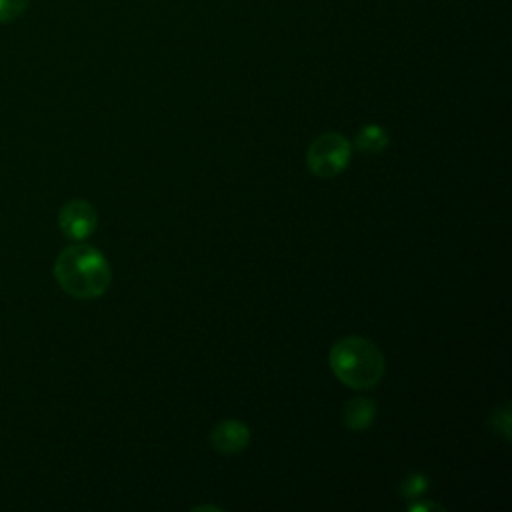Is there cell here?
<instances>
[{"label": "cell", "mask_w": 512, "mask_h": 512, "mask_svg": "<svg viewBox=\"0 0 512 512\" xmlns=\"http://www.w3.org/2000/svg\"><path fill=\"white\" fill-rule=\"evenodd\" d=\"M54 278L72 298L92 300L108 290L112 282V268L98 248L76 242L56 256Z\"/></svg>", "instance_id": "cell-1"}, {"label": "cell", "mask_w": 512, "mask_h": 512, "mask_svg": "<svg viewBox=\"0 0 512 512\" xmlns=\"http://www.w3.org/2000/svg\"><path fill=\"white\" fill-rule=\"evenodd\" d=\"M330 368L334 376L348 388H374L384 376V354L380 348L362 336H344L330 348Z\"/></svg>", "instance_id": "cell-2"}, {"label": "cell", "mask_w": 512, "mask_h": 512, "mask_svg": "<svg viewBox=\"0 0 512 512\" xmlns=\"http://www.w3.org/2000/svg\"><path fill=\"white\" fill-rule=\"evenodd\" d=\"M350 152L352 144L346 136L338 132H326L308 146V170L318 178H334L348 166Z\"/></svg>", "instance_id": "cell-3"}, {"label": "cell", "mask_w": 512, "mask_h": 512, "mask_svg": "<svg viewBox=\"0 0 512 512\" xmlns=\"http://www.w3.org/2000/svg\"><path fill=\"white\" fill-rule=\"evenodd\" d=\"M98 226L96 208L86 200H70L58 212V228L70 240H86Z\"/></svg>", "instance_id": "cell-4"}, {"label": "cell", "mask_w": 512, "mask_h": 512, "mask_svg": "<svg viewBox=\"0 0 512 512\" xmlns=\"http://www.w3.org/2000/svg\"><path fill=\"white\" fill-rule=\"evenodd\" d=\"M210 446L224 456H232V454H240L242 450H246V446L250 444V430L244 422L236 420V418H228V420H220L212 430H210Z\"/></svg>", "instance_id": "cell-5"}, {"label": "cell", "mask_w": 512, "mask_h": 512, "mask_svg": "<svg viewBox=\"0 0 512 512\" xmlns=\"http://www.w3.org/2000/svg\"><path fill=\"white\" fill-rule=\"evenodd\" d=\"M374 418H376V404L370 398L358 396L344 404L342 420L348 430H354V432L366 430L374 422Z\"/></svg>", "instance_id": "cell-6"}, {"label": "cell", "mask_w": 512, "mask_h": 512, "mask_svg": "<svg viewBox=\"0 0 512 512\" xmlns=\"http://www.w3.org/2000/svg\"><path fill=\"white\" fill-rule=\"evenodd\" d=\"M388 146V134L378 124H366L354 138V148L362 154H378L386 150Z\"/></svg>", "instance_id": "cell-7"}, {"label": "cell", "mask_w": 512, "mask_h": 512, "mask_svg": "<svg viewBox=\"0 0 512 512\" xmlns=\"http://www.w3.org/2000/svg\"><path fill=\"white\" fill-rule=\"evenodd\" d=\"M430 482L424 474L420 472H410L398 486V492L404 496V498H418L422 496L426 490H428Z\"/></svg>", "instance_id": "cell-8"}, {"label": "cell", "mask_w": 512, "mask_h": 512, "mask_svg": "<svg viewBox=\"0 0 512 512\" xmlns=\"http://www.w3.org/2000/svg\"><path fill=\"white\" fill-rule=\"evenodd\" d=\"M30 0H0V24L12 22L22 16L28 8Z\"/></svg>", "instance_id": "cell-9"}, {"label": "cell", "mask_w": 512, "mask_h": 512, "mask_svg": "<svg viewBox=\"0 0 512 512\" xmlns=\"http://www.w3.org/2000/svg\"><path fill=\"white\" fill-rule=\"evenodd\" d=\"M490 422H492L494 430H496L498 434H502L504 440H510V406H508V404L498 406V408L492 412Z\"/></svg>", "instance_id": "cell-10"}, {"label": "cell", "mask_w": 512, "mask_h": 512, "mask_svg": "<svg viewBox=\"0 0 512 512\" xmlns=\"http://www.w3.org/2000/svg\"><path fill=\"white\" fill-rule=\"evenodd\" d=\"M410 512H420V510H444L440 504H434V502H414L408 506Z\"/></svg>", "instance_id": "cell-11"}]
</instances>
